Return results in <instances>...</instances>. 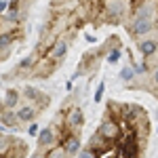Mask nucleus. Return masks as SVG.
<instances>
[{
	"instance_id": "f257e3e1",
	"label": "nucleus",
	"mask_w": 158,
	"mask_h": 158,
	"mask_svg": "<svg viewBox=\"0 0 158 158\" xmlns=\"http://www.w3.org/2000/svg\"><path fill=\"white\" fill-rule=\"evenodd\" d=\"M156 21L158 19H150V17H129L127 32H129V36L139 40V38H143V36H150L156 30Z\"/></svg>"
},
{
	"instance_id": "f03ea898",
	"label": "nucleus",
	"mask_w": 158,
	"mask_h": 158,
	"mask_svg": "<svg viewBox=\"0 0 158 158\" xmlns=\"http://www.w3.org/2000/svg\"><path fill=\"white\" fill-rule=\"evenodd\" d=\"M97 131L103 135L108 141H112V143H118V139H120V135H122L120 122H118V118H114L112 114H106V116H103V120L99 122Z\"/></svg>"
},
{
	"instance_id": "7ed1b4c3",
	"label": "nucleus",
	"mask_w": 158,
	"mask_h": 158,
	"mask_svg": "<svg viewBox=\"0 0 158 158\" xmlns=\"http://www.w3.org/2000/svg\"><path fill=\"white\" fill-rule=\"evenodd\" d=\"M82 124H85V114H82V108L78 106H72V108L65 112V118H63V129L68 133H80L82 131Z\"/></svg>"
},
{
	"instance_id": "20e7f679",
	"label": "nucleus",
	"mask_w": 158,
	"mask_h": 158,
	"mask_svg": "<svg viewBox=\"0 0 158 158\" xmlns=\"http://www.w3.org/2000/svg\"><path fill=\"white\" fill-rule=\"evenodd\" d=\"M21 99H23L25 103L36 106L40 112H42V108H44V106H49V101H51L49 95H44L42 91H38L36 86H30V85L21 89Z\"/></svg>"
},
{
	"instance_id": "39448f33",
	"label": "nucleus",
	"mask_w": 158,
	"mask_h": 158,
	"mask_svg": "<svg viewBox=\"0 0 158 158\" xmlns=\"http://www.w3.org/2000/svg\"><path fill=\"white\" fill-rule=\"evenodd\" d=\"M38 148H44V150H51V148H55L59 143V131L51 124L47 129H40V133H38Z\"/></svg>"
},
{
	"instance_id": "423d86ee",
	"label": "nucleus",
	"mask_w": 158,
	"mask_h": 158,
	"mask_svg": "<svg viewBox=\"0 0 158 158\" xmlns=\"http://www.w3.org/2000/svg\"><path fill=\"white\" fill-rule=\"evenodd\" d=\"M68 47H70V44H68V40H65L63 36H59L57 40H55V42H53V47H51V51L47 53V57H49V61H53V63H55V65L59 68V63H61L63 59H65V53H68Z\"/></svg>"
},
{
	"instance_id": "0eeeda50",
	"label": "nucleus",
	"mask_w": 158,
	"mask_h": 158,
	"mask_svg": "<svg viewBox=\"0 0 158 158\" xmlns=\"http://www.w3.org/2000/svg\"><path fill=\"white\" fill-rule=\"evenodd\" d=\"M61 146H63V150L68 152V156L70 158H76L78 156V152L82 150V141H80V135L76 133H68L63 139L59 141Z\"/></svg>"
},
{
	"instance_id": "6e6552de",
	"label": "nucleus",
	"mask_w": 158,
	"mask_h": 158,
	"mask_svg": "<svg viewBox=\"0 0 158 158\" xmlns=\"http://www.w3.org/2000/svg\"><path fill=\"white\" fill-rule=\"evenodd\" d=\"M17 112V118L19 122H25V124H30V122H34L38 118V114H40V110L36 106H32V103H21L19 108L15 110Z\"/></svg>"
},
{
	"instance_id": "1a4fd4ad",
	"label": "nucleus",
	"mask_w": 158,
	"mask_h": 158,
	"mask_svg": "<svg viewBox=\"0 0 158 158\" xmlns=\"http://www.w3.org/2000/svg\"><path fill=\"white\" fill-rule=\"evenodd\" d=\"M0 120H2V124H4L9 131H19V118H17V112H15V110L2 108L0 110Z\"/></svg>"
},
{
	"instance_id": "9d476101",
	"label": "nucleus",
	"mask_w": 158,
	"mask_h": 158,
	"mask_svg": "<svg viewBox=\"0 0 158 158\" xmlns=\"http://www.w3.org/2000/svg\"><path fill=\"white\" fill-rule=\"evenodd\" d=\"M19 101H21V91H15V89H6L4 91L2 106L6 110H17L19 108Z\"/></svg>"
},
{
	"instance_id": "9b49d317",
	"label": "nucleus",
	"mask_w": 158,
	"mask_h": 158,
	"mask_svg": "<svg viewBox=\"0 0 158 158\" xmlns=\"http://www.w3.org/2000/svg\"><path fill=\"white\" fill-rule=\"evenodd\" d=\"M110 143H112V141H108V139L99 133V131H95V133L91 135V139H89V143H86V146L91 148V150H95V152L99 154V152H103L106 148H110Z\"/></svg>"
},
{
	"instance_id": "f8f14e48",
	"label": "nucleus",
	"mask_w": 158,
	"mask_h": 158,
	"mask_svg": "<svg viewBox=\"0 0 158 158\" xmlns=\"http://www.w3.org/2000/svg\"><path fill=\"white\" fill-rule=\"evenodd\" d=\"M13 42H15V34L13 32H0V59H4L2 55H6L13 49Z\"/></svg>"
},
{
	"instance_id": "ddd939ff",
	"label": "nucleus",
	"mask_w": 158,
	"mask_h": 158,
	"mask_svg": "<svg viewBox=\"0 0 158 158\" xmlns=\"http://www.w3.org/2000/svg\"><path fill=\"white\" fill-rule=\"evenodd\" d=\"M13 143H15V137H11V135H0V158H6L11 154Z\"/></svg>"
},
{
	"instance_id": "4468645a",
	"label": "nucleus",
	"mask_w": 158,
	"mask_h": 158,
	"mask_svg": "<svg viewBox=\"0 0 158 158\" xmlns=\"http://www.w3.org/2000/svg\"><path fill=\"white\" fill-rule=\"evenodd\" d=\"M118 78H120L124 85L129 86L131 82H133L135 78H137V72H135V68H133V63H129V65H124L120 70V74H118Z\"/></svg>"
},
{
	"instance_id": "2eb2a0df",
	"label": "nucleus",
	"mask_w": 158,
	"mask_h": 158,
	"mask_svg": "<svg viewBox=\"0 0 158 158\" xmlns=\"http://www.w3.org/2000/svg\"><path fill=\"white\" fill-rule=\"evenodd\" d=\"M120 55H122L120 47H110V49L106 51V61H108V63H118V61H120Z\"/></svg>"
},
{
	"instance_id": "dca6fc26",
	"label": "nucleus",
	"mask_w": 158,
	"mask_h": 158,
	"mask_svg": "<svg viewBox=\"0 0 158 158\" xmlns=\"http://www.w3.org/2000/svg\"><path fill=\"white\" fill-rule=\"evenodd\" d=\"M47 158H70V156H68V152L63 150V146H61V143H57L55 148L47 150Z\"/></svg>"
},
{
	"instance_id": "f3484780",
	"label": "nucleus",
	"mask_w": 158,
	"mask_h": 158,
	"mask_svg": "<svg viewBox=\"0 0 158 158\" xmlns=\"http://www.w3.org/2000/svg\"><path fill=\"white\" fill-rule=\"evenodd\" d=\"M76 158H99V154L95 152V150H91L89 146H85L80 152H78V156H76Z\"/></svg>"
},
{
	"instance_id": "a211bd4d",
	"label": "nucleus",
	"mask_w": 158,
	"mask_h": 158,
	"mask_svg": "<svg viewBox=\"0 0 158 158\" xmlns=\"http://www.w3.org/2000/svg\"><path fill=\"white\" fill-rule=\"evenodd\" d=\"M103 91H106V82L101 80L97 85V89H95V93H93V101H95V103H99V101L103 99Z\"/></svg>"
},
{
	"instance_id": "6ab92c4d",
	"label": "nucleus",
	"mask_w": 158,
	"mask_h": 158,
	"mask_svg": "<svg viewBox=\"0 0 158 158\" xmlns=\"http://www.w3.org/2000/svg\"><path fill=\"white\" fill-rule=\"evenodd\" d=\"M38 133H40V124H38L36 120L30 122V124H27V135H30V137H38Z\"/></svg>"
},
{
	"instance_id": "aec40b11",
	"label": "nucleus",
	"mask_w": 158,
	"mask_h": 158,
	"mask_svg": "<svg viewBox=\"0 0 158 158\" xmlns=\"http://www.w3.org/2000/svg\"><path fill=\"white\" fill-rule=\"evenodd\" d=\"M150 85L154 86V89H158V68H154L150 72Z\"/></svg>"
},
{
	"instance_id": "412c9836",
	"label": "nucleus",
	"mask_w": 158,
	"mask_h": 158,
	"mask_svg": "<svg viewBox=\"0 0 158 158\" xmlns=\"http://www.w3.org/2000/svg\"><path fill=\"white\" fill-rule=\"evenodd\" d=\"M30 158H47V150H44V148H36V152Z\"/></svg>"
},
{
	"instance_id": "4be33fe9",
	"label": "nucleus",
	"mask_w": 158,
	"mask_h": 158,
	"mask_svg": "<svg viewBox=\"0 0 158 158\" xmlns=\"http://www.w3.org/2000/svg\"><path fill=\"white\" fill-rule=\"evenodd\" d=\"M4 11H9V2H6V0H0V15Z\"/></svg>"
},
{
	"instance_id": "5701e85b",
	"label": "nucleus",
	"mask_w": 158,
	"mask_h": 158,
	"mask_svg": "<svg viewBox=\"0 0 158 158\" xmlns=\"http://www.w3.org/2000/svg\"><path fill=\"white\" fill-rule=\"evenodd\" d=\"M0 135H9V129L2 124V120H0Z\"/></svg>"
},
{
	"instance_id": "b1692460",
	"label": "nucleus",
	"mask_w": 158,
	"mask_h": 158,
	"mask_svg": "<svg viewBox=\"0 0 158 158\" xmlns=\"http://www.w3.org/2000/svg\"><path fill=\"white\" fill-rule=\"evenodd\" d=\"M82 2H93V0H82Z\"/></svg>"
},
{
	"instance_id": "393cba45",
	"label": "nucleus",
	"mask_w": 158,
	"mask_h": 158,
	"mask_svg": "<svg viewBox=\"0 0 158 158\" xmlns=\"http://www.w3.org/2000/svg\"><path fill=\"white\" fill-rule=\"evenodd\" d=\"M156 133H158V129H156Z\"/></svg>"
}]
</instances>
